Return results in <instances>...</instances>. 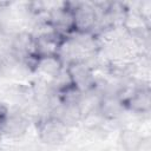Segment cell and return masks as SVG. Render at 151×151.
<instances>
[{
	"label": "cell",
	"mask_w": 151,
	"mask_h": 151,
	"mask_svg": "<svg viewBox=\"0 0 151 151\" xmlns=\"http://www.w3.org/2000/svg\"><path fill=\"white\" fill-rule=\"evenodd\" d=\"M67 126H65L61 122L51 117L46 119L40 126V136L41 139L46 143H57L63 139L64 132Z\"/></svg>",
	"instance_id": "6da1fadb"
},
{
	"label": "cell",
	"mask_w": 151,
	"mask_h": 151,
	"mask_svg": "<svg viewBox=\"0 0 151 151\" xmlns=\"http://www.w3.org/2000/svg\"><path fill=\"white\" fill-rule=\"evenodd\" d=\"M150 91L149 88H137L125 101L124 106L134 112H147L150 110Z\"/></svg>",
	"instance_id": "7a4b0ae2"
},
{
	"label": "cell",
	"mask_w": 151,
	"mask_h": 151,
	"mask_svg": "<svg viewBox=\"0 0 151 151\" xmlns=\"http://www.w3.org/2000/svg\"><path fill=\"white\" fill-rule=\"evenodd\" d=\"M0 130L5 131L6 133H8L11 136H17L25 130V120L19 116L9 117V114H8L6 122L4 123V125Z\"/></svg>",
	"instance_id": "3957f363"
},
{
	"label": "cell",
	"mask_w": 151,
	"mask_h": 151,
	"mask_svg": "<svg viewBox=\"0 0 151 151\" xmlns=\"http://www.w3.org/2000/svg\"><path fill=\"white\" fill-rule=\"evenodd\" d=\"M122 142L126 150H136L142 143L140 136L132 130H125L122 133Z\"/></svg>",
	"instance_id": "277c9868"
},
{
	"label": "cell",
	"mask_w": 151,
	"mask_h": 151,
	"mask_svg": "<svg viewBox=\"0 0 151 151\" xmlns=\"http://www.w3.org/2000/svg\"><path fill=\"white\" fill-rule=\"evenodd\" d=\"M7 117H8V112H7L6 107L2 106V105H0V129L2 127V125L6 122Z\"/></svg>",
	"instance_id": "5b68a950"
},
{
	"label": "cell",
	"mask_w": 151,
	"mask_h": 151,
	"mask_svg": "<svg viewBox=\"0 0 151 151\" xmlns=\"http://www.w3.org/2000/svg\"><path fill=\"white\" fill-rule=\"evenodd\" d=\"M0 35H1V27H0Z\"/></svg>",
	"instance_id": "8992f818"
}]
</instances>
